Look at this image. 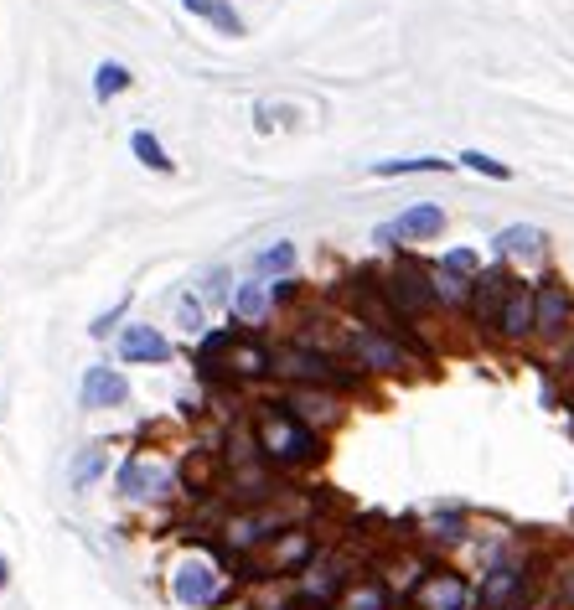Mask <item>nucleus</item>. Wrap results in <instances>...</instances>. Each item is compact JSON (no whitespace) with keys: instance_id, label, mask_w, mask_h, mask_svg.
Masks as SVG:
<instances>
[{"instance_id":"obj_17","label":"nucleus","mask_w":574,"mask_h":610,"mask_svg":"<svg viewBox=\"0 0 574 610\" xmlns=\"http://www.w3.org/2000/svg\"><path fill=\"white\" fill-rule=\"evenodd\" d=\"M130 145H135V156H140V161H145L150 171H171V156H166V150H161V140H156V135H145V130H135V140H130Z\"/></svg>"},{"instance_id":"obj_18","label":"nucleus","mask_w":574,"mask_h":610,"mask_svg":"<svg viewBox=\"0 0 574 610\" xmlns=\"http://www.w3.org/2000/svg\"><path fill=\"white\" fill-rule=\"evenodd\" d=\"M125 88H130V73L119 68V63H104L99 68V78H94V94L99 99H114V94H125Z\"/></svg>"},{"instance_id":"obj_20","label":"nucleus","mask_w":574,"mask_h":610,"mask_svg":"<svg viewBox=\"0 0 574 610\" xmlns=\"http://www.w3.org/2000/svg\"><path fill=\"white\" fill-rule=\"evenodd\" d=\"M99 471H104V450H99V445H88V450L78 455V461H73V486H78V492H83V486L94 481Z\"/></svg>"},{"instance_id":"obj_21","label":"nucleus","mask_w":574,"mask_h":610,"mask_svg":"<svg viewBox=\"0 0 574 610\" xmlns=\"http://www.w3.org/2000/svg\"><path fill=\"white\" fill-rule=\"evenodd\" d=\"M259 269H264V274H290V269H295V249H290V243L264 249V254H259Z\"/></svg>"},{"instance_id":"obj_23","label":"nucleus","mask_w":574,"mask_h":610,"mask_svg":"<svg viewBox=\"0 0 574 610\" xmlns=\"http://www.w3.org/2000/svg\"><path fill=\"white\" fill-rule=\"evenodd\" d=\"M461 166H471V171H481V176H492V181H507V176H512V171H507L502 161L481 156V150H466V156H461Z\"/></svg>"},{"instance_id":"obj_29","label":"nucleus","mask_w":574,"mask_h":610,"mask_svg":"<svg viewBox=\"0 0 574 610\" xmlns=\"http://www.w3.org/2000/svg\"><path fill=\"white\" fill-rule=\"evenodd\" d=\"M0 590H6V559H0Z\"/></svg>"},{"instance_id":"obj_25","label":"nucleus","mask_w":574,"mask_h":610,"mask_svg":"<svg viewBox=\"0 0 574 610\" xmlns=\"http://www.w3.org/2000/svg\"><path fill=\"white\" fill-rule=\"evenodd\" d=\"M264 352L259 347H238V373H244V378H254V373H264Z\"/></svg>"},{"instance_id":"obj_9","label":"nucleus","mask_w":574,"mask_h":610,"mask_svg":"<svg viewBox=\"0 0 574 610\" xmlns=\"http://www.w3.org/2000/svg\"><path fill=\"white\" fill-rule=\"evenodd\" d=\"M564 316H569V295L559 285H543L538 290V331H543V337H559Z\"/></svg>"},{"instance_id":"obj_5","label":"nucleus","mask_w":574,"mask_h":610,"mask_svg":"<svg viewBox=\"0 0 574 610\" xmlns=\"http://www.w3.org/2000/svg\"><path fill=\"white\" fill-rule=\"evenodd\" d=\"M130 399V383L109 373V368H88L83 373V409H119Z\"/></svg>"},{"instance_id":"obj_4","label":"nucleus","mask_w":574,"mask_h":610,"mask_svg":"<svg viewBox=\"0 0 574 610\" xmlns=\"http://www.w3.org/2000/svg\"><path fill=\"white\" fill-rule=\"evenodd\" d=\"M466 600H471V590H466L461 574H430L425 585L414 590L419 610H466Z\"/></svg>"},{"instance_id":"obj_12","label":"nucleus","mask_w":574,"mask_h":610,"mask_svg":"<svg viewBox=\"0 0 574 610\" xmlns=\"http://www.w3.org/2000/svg\"><path fill=\"white\" fill-rule=\"evenodd\" d=\"M518 595H523V574L518 569H497L487 585H481V605H487V610H502V605H512Z\"/></svg>"},{"instance_id":"obj_10","label":"nucleus","mask_w":574,"mask_h":610,"mask_svg":"<svg viewBox=\"0 0 574 610\" xmlns=\"http://www.w3.org/2000/svg\"><path fill=\"white\" fill-rule=\"evenodd\" d=\"M161 486H166V466H145V461H135V466L125 471V497H130V502L161 497Z\"/></svg>"},{"instance_id":"obj_19","label":"nucleus","mask_w":574,"mask_h":610,"mask_svg":"<svg viewBox=\"0 0 574 610\" xmlns=\"http://www.w3.org/2000/svg\"><path fill=\"white\" fill-rule=\"evenodd\" d=\"M378 176H409V171H445L440 156H414V161H378Z\"/></svg>"},{"instance_id":"obj_13","label":"nucleus","mask_w":574,"mask_h":610,"mask_svg":"<svg viewBox=\"0 0 574 610\" xmlns=\"http://www.w3.org/2000/svg\"><path fill=\"white\" fill-rule=\"evenodd\" d=\"M181 6H187L192 16H202V21H213L218 32H228V37H238V32H244V21H238V11H233V6H223V0H181Z\"/></svg>"},{"instance_id":"obj_24","label":"nucleus","mask_w":574,"mask_h":610,"mask_svg":"<svg viewBox=\"0 0 574 610\" xmlns=\"http://www.w3.org/2000/svg\"><path fill=\"white\" fill-rule=\"evenodd\" d=\"M285 373H295V378H316V383L331 378V368H321V362H311V357H290V362H285Z\"/></svg>"},{"instance_id":"obj_15","label":"nucleus","mask_w":574,"mask_h":610,"mask_svg":"<svg viewBox=\"0 0 574 610\" xmlns=\"http://www.w3.org/2000/svg\"><path fill=\"white\" fill-rule=\"evenodd\" d=\"M352 347H357V357H368L373 368H399V362H404V352H399L394 342H383V337H373V331H362V337H357Z\"/></svg>"},{"instance_id":"obj_16","label":"nucleus","mask_w":574,"mask_h":610,"mask_svg":"<svg viewBox=\"0 0 574 610\" xmlns=\"http://www.w3.org/2000/svg\"><path fill=\"white\" fill-rule=\"evenodd\" d=\"M233 316H238V321H264V316H269V295H264L259 280H249L244 290L233 295Z\"/></svg>"},{"instance_id":"obj_2","label":"nucleus","mask_w":574,"mask_h":610,"mask_svg":"<svg viewBox=\"0 0 574 610\" xmlns=\"http://www.w3.org/2000/svg\"><path fill=\"white\" fill-rule=\"evenodd\" d=\"M445 233V212L435 207V202H419V207H409V212H399L394 223H383L373 238L378 243H419V238H440Z\"/></svg>"},{"instance_id":"obj_8","label":"nucleus","mask_w":574,"mask_h":610,"mask_svg":"<svg viewBox=\"0 0 574 610\" xmlns=\"http://www.w3.org/2000/svg\"><path fill=\"white\" fill-rule=\"evenodd\" d=\"M476 316L481 321H502V305H507V295H512V285H507V274H476Z\"/></svg>"},{"instance_id":"obj_11","label":"nucleus","mask_w":574,"mask_h":610,"mask_svg":"<svg viewBox=\"0 0 574 610\" xmlns=\"http://www.w3.org/2000/svg\"><path fill=\"white\" fill-rule=\"evenodd\" d=\"M388 290H394V300L404 305V311H425V305L435 300V285H425L414 269H399L394 280H388Z\"/></svg>"},{"instance_id":"obj_14","label":"nucleus","mask_w":574,"mask_h":610,"mask_svg":"<svg viewBox=\"0 0 574 610\" xmlns=\"http://www.w3.org/2000/svg\"><path fill=\"white\" fill-rule=\"evenodd\" d=\"M538 249H543V233L533 223H518V228L497 233V254H538Z\"/></svg>"},{"instance_id":"obj_27","label":"nucleus","mask_w":574,"mask_h":610,"mask_svg":"<svg viewBox=\"0 0 574 610\" xmlns=\"http://www.w3.org/2000/svg\"><path fill=\"white\" fill-rule=\"evenodd\" d=\"M181 326H187V331L202 326V305H197V300H181Z\"/></svg>"},{"instance_id":"obj_26","label":"nucleus","mask_w":574,"mask_h":610,"mask_svg":"<svg viewBox=\"0 0 574 610\" xmlns=\"http://www.w3.org/2000/svg\"><path fill=\"white\" fill-rule=\"evenodd\" d=\"M440 269H450V274H476V254L471 249H450Z\"/></svg>"},{"instance_id":"obj_6","label":"nucleus","mask_w":574,"mask_h":610,"mask_svg":"<svg viewBox=\"0 0 574 610\" xmlns=\"http://www.w3.org/2000/svg\"><path fill=\"white\" fill-rule=\"evenodd\" d=\"M502 337H512V342H518V337H528V331L538 326V295H528V290H518V285H512V295H507V305H502Z\"/></svg>"},{"instance_id":"obj_1","label":"nucleus","mask_w":574,"mask_h":610,"mask_svg":"<svg viewBox=\"0 0 574 610\" xmlns=\"http://www.w3.org/2000/svg\"><path fill=\"white\" fill-rule=\"evenodd\" d=\"M259 445H264L269 461H280V466H295V461H311L316 455V435L306 424H295L290 414H269L259 424Z\"/></svg>"},{"instance_id":"obj_22","label":"nucleus","mask_w":574,"mask_h":610,"mask_svg":"<svg viewBox=\"0 0 574 610\" xmlns=\"http://www.w3.org/2000/svg\"><path fill=\"white\" fill-rule=\"evenodd\" d=\"M388 605V595L378 590V585H357L347 600H342V610H383Z\"/></svg>"},{"instance_id":"obj_28","label":"nucleus","mask_w":574,"mask_h":610,"mask_svg":"<svg viewBox=\"0 0 574 610\" xmlns=\"http://www.w3.org/2000/svg\"><path fill=\"white\" fill-rule=\"evenodd\" d=\"M559 600H564V605L574 610V569H569V585H564V595H559Z\"/></svg>"},{"instance_id":"obj_3","label":"nucleus","mask_w":574,"mask_h":610,"mask_svg":"<svg viewBox=\"0 0 574 610\" xmlns=\"http://www.w3.org/2000/svg\"><path fill=\"white\" fill-rule=\"evenodd\" d=\"M171 595L181 605H213L218 600V574L207 569L202 559H187V564L176 569V579H171Z\"/></svg>"},{"instance_id":"obj_7","label":"nucleus","mask_w":574,"mask_h":610,"mask_svg":"<svg viewBox=\"0 0 574 610\" xmlns=\"http://www.w3.org/2000/svg\"><path fill=\"white\" fill-rule=\"evenodd\" d=\"M119 357H125V362H166L171 347H166V337H161L156 326H130V331H125V347H119Z\"/></svg>"}]
</instances>
